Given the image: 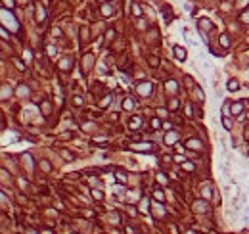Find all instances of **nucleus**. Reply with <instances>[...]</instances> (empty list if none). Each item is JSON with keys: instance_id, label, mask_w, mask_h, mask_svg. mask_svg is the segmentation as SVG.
<instances>
[{"instance_id": "1", "label": "nucleus", "mask_w": 249, "mask_h": 234, "mask_svg": "<svg viewBox=\"0 0 249 234\" xmlns=\"http://www.w3.org/2000/svg\"><path fill=\"white\" fill-rule=\"evenodd\" d=\"M136 90H138V94H140V96H148L150 92H152V83H140L136 86Z\"/></svg>"}, {"instance_id": "2", "label": "nucleus", "mask_w": 249, "mask_h": 234, "mask_svg": "<svg viewBox=\"0 0 249 234\" xmlns=\"http://www.w3.org/2000/svg\"><path fill=\"white\" fill-rule=\"evenodd\" d=\"M184 146L188 148V150H201V148H203V146H201V142H199L197 138H188Z\"/></svg>"}, {"instance_id": "3", "label": "nucleus", "mask_w": 249, "mask_h": 234, "mask_svg": "<svg viewBox=\"0 0 249 234\" xmlns=\"http://www.w3.org/2000/svg\"><path fill=\"white\" fill-rule=\"evenodd\" d=\"M176 140H178V134H176L174 131H169V132L165 134V144H167V146H174V142H176Z\"/></svg>"}, {"instance_id": "4", "label": "nucleus", "mask_w": 249, "mask_h": 234, "mask_svg": "<svg viewBox=\"0 0 249 234\" xmlns=\"http://www.w3.org/2000/svg\"><path fill=\"white\" fill-rule=\"evenodd\" d=\"M194 211H197V213H205V211H209V207H207V201H205V200L195 201V203H194Z\"/></svg>"}, {"instance_id": "5", "label": "nucleus", "mask_w": 249, "mask_h": 234, "mask_svg": "<svg viewBox=\"0 0 249 234\" xmlns=\"http://www.w3.org/2000/svg\"><path fill=\"white\" fill-rule=\"evenodd\" d=\"M132 150H138V152H150L152 150V144L150 142H140V144H132Z\"/></svg>"}, {"instance_id": "6", "label": "nucleus", "mask_w": 249, "mask_h": 234, "mask_svg": "<svg viewBox=\"0 0 249 234\" xmlns=\"http://www.w3.org/2000/svg\"><path fill=\"white\" fill-rule=\"evenodd\" d=\"M173 52H174V56H176L180 62H184V60H186V50H184L182 46H174V48H173Z\"/></svg>"}, {"instance_id": "7", "label": "nucleus", "mask_w": 249, "mask_h": 234, "mask_svg": "<svg viewBox=\"0 0 249 234\" xmlns=\"http://www.w3.org/2000/svg\"><path fill=\"white\" fill-rule=\"evenodd\" d=\"M71 65H73V60L71 58H65V60L60 62V69H62V71H69V69H71Z\"/></svg>"}, {"instance_id": "8", "label": "nucleus", "mask_w": 249, "mask_h": 234, "mask_svg": "<svg viewBox=\"0 0 249 234\" xmlns=\"http://www.w3.org/2000/svg\"><path fill=\"white\" fill-rule=\"evenodd\" d=\"M205 29H213V23L209 19H199V31H205Z\"/></svg>"}, {"instance_id": "9", "label": "nucleus", "mask_w": 249, "mask_h": 234, "mask_svg": "<svg viewBox=\"0 0 249 234\" xmlns=\"http://www.w3.org/2000/svg\"><path fill=\"white\" fill-rule=\"evenodd\" d=\"M243 111V104L240 102V104H232V110H230V113L232 115H240Z\"/></svg>"}, {"instance_id": "10", "label": "nucleus", "mask_w": 249, "mask_h": 234, "mask_svg": "<svg viewBox=\"0 0 249 234\" xmlns=\"http://www.w3.org/2000/svg\"><path fill=\"white\" fill-rule=\"evenodd\" d=\"M222 127H224V131H232V121H230V117H226V115H222Z\"/></svg>"}, {"instance_id": "11", "label": "nucleus", "mask_w": 249, "mask_h": 234, "mask_svg": "<svg viewBox=\"0 0 249 234\" xmlns=\"http://www.w3.org/2000/svg\"><path fill=\"white\" fill-rule=\"evenodd\" d=\"M238 88H240V83H238L236 79H230V81H228V90H230V92H236Z\"/></svg>"}, {"instance_id": "12", "label": "nucleus", "mask_w": 249, "mask_h": 234, "mask_svg": "<svg viewBox=\"0 0 249 234\" xmlns=\"http://www.w3.org/2000/svg\"><path fill=\"white\" fill-rule=\"evenodd\" d=\"M201 194H203V198H205V200H209V198L213 196V188H211V186H203V188H201Z\"/></svg>"}, {"instance_id": "13", "label": "nucleus", "mask_w": 249, "mask_h": 234, "mask_svg": "<svg viewBox=\"0 0 249 234\" xmlns=\"http://www.w3.org/2000/svg\"><path fill=\"white\" fill-rule=\"evenodd\" d=\"M134 108V100L132 98H125L123 100V110H132Z\"/></svg>"}, {"instance_id": "14", "label": "nucleus", "mask_w": 249, "mask_h": 234, "mask_svg": "<svg viewBox=\"0 0 249 234\" xmlns=\"http://www.w3.org/2000/svg\"><path fill=\"white\" fill-rule=\"evenodd\" d=\"M140 211H142V213H148V211H150V201L146 200V198L140 201Z\"/></svg>"}, {"instance_id": "15", "label": "nucleus", "mask_w": 249, "mask_h": 234, "mask_svg": "<svg viewBox=\"0 0 249 234\" xmlns=\"http://www.w3.org/2000/svg\"><path fill=\"white\" fill-rule=\"evenodd\" d=\"M0 179L4 180V182H12V177L8 171H4V169H0Z\"/></svg>"}, {"instance_id": "16", "label": "nucleus", "mask_w": 249, "mask_h": 234, "mask_svg": "<svg viewBox=\"0 0 249 234\" xmlns=\"http://www.w3.org/2000/svg\"><path fill=\"white\" fill-rule=\"evenodd\" d=\"M220 46H224V48L230 46V39H228V35H220Z\"/></svg>"}, {"instance_id": "17", "label": "nucleus", "mask_w": 249, "mask_h": 234, "mask_svg": "<svg viewBox=\"0 0 249 234\" xmlns=\"http://www.w3.org/2000/svg\"><path fill=\"white\" fill-rule=\"evenodd\" d=\"M178 106H180V102H178V100L176 98H173V100H171V102H169V110H178Z\"/></svg>"}, {"instance_id": "18", "label": "nucleus", "mask_w": 249, "mask_h": 234, "mask_svg": "<svg viewBox=\"0 0 249 234\" xmlns=\"http://www.w3.org/2000/svg\"><path fill=\"white\" fill-rule=\"evenodd\" d=\"M92 196H94V200H104V192L98 190V188H94V190H92Z\"/></svg>"}, {"instance_id": "19", "label": "nucleus", "mask_w": 249, "mask_h": 234, "mask_svg": "<svg viewBox=\"0 0 249 234\" xmlns=\"http://www.w3.org/2000/svg\"><path fill=\"white\" fill-rule=\"evenodd\" d=\"M153 198L159 200V201H163V200H165V194H163V190H159V188H157V190L153 192Z\"/></svg>"}, {"instance_id": "20", "label": "nucleus", "mask_w": 249, "mask_h": 234, "mask_svg": "<svg viewBox=\"0 0 249 234\" xmlns=\"http://www.w3.org/2000/svg\"><path fill=\"white\" fill-rule=\"evenodd\" d=\"M17 94H19V96H27V94H29V88L21 84V86H17Z\"/></svg>"}, {"instance_id": "21", "label": "nucleus", "mask_w": 249, "mask_h": 234, "mask_svg": "<svg viewBox=\"0 0 249 234\" xmlns=\"http://www.w3.org/2000/svg\"><path fill=\"white\" fill-rule=\"evenodd\" d=\"M130 127H132V131H138V127H140V119H138V117H134V119L130 121Z\"/></svg>"}, {"instance_id": "22", "label": "nucleus", "mask_w": 249, "mask_h": 234, "mask_svg": "<svg viewBox=\"0 0 249 234\" xmlns=\"http://www.w3.org/2000/svg\"><path fill=\"white\" fill-rule=\"evenodd\" d=\"M159 127H163V123H161V121H159L157 117H155V119H152V129H153V131H157Z\"/></svg>"}, {"instance_id": "23", "label": "nucleus", "mask_w": 249, "mask_h": 234, "mask_svg": "<svg viewBox=\"0 0 249 234\" xmlns=\"http://www.w3.org/2000/svg\"><path fill=\"white\" fill-rule=\"evenodd\" d=\"M60 154H62V156H63V157H65V159H67V161H73V157H75V156L71 154V152H67V150H62V152H60Z\"/></svg>"}, {"instance_id": "24", "label": "nucleus", "mask_w": 249, "mask_h": 234, "mask_svg": "<svg viewBox=\"0 0 249 234\" xmlns=\"http://www.w3.org/2000/svg\"><path fill=\"white\" fill-rule=\"evenodd\" d=\"M109 102H111V94H107V96H104V100H102V102H100V108H105V106H107V104Z\"/></svg>"}, {"instance_id": "25", "label": "nucleus", "mask_w": 249, "mask_h": 234, "mask_svg": "<svg viewBox=\"0 0 249 234\" xmlns=\"http://www.w3.org/2000/svg\"><path fill=\"white\" fill-rule=\"evenodd\" d=\"M195 96H197L199 102H203V92H201V88H199V86H195Z\"/></svg>"}, {"instance_id": "26", "label": "nucleus", "mask_w": 249, "mask_h": 234, "mask_svg": "<svg viewBox=\"0 0 249 234\" xmlns=\"http://www.w3.org/2000/svg\"><path fill=\"white\" fill-rule=\"evenodd\" d=\"M102 14H104V15H111V14H113V10H111L109 6H104V8H102Z\"/></svg>"}, {"instance_id": "27", "label": "nucleus", "mask_w": 249, "mask_h": 234, "mask_svg": "<svg viewBox=\"0 0 249 234\" xmlns=\"http://www.w3.org/2000/svg\"><path fill=\"white\" fill-rule=\"evenodd\" d=\"M148 62H150V65H152V67H157V65H159V60H157V58H150Z\"/></svg>"}, {"instance_id": "28", "label": "nucleus", "mask_w": 249, "mask_h": 234, "mask_svg": "<svg viewBox=\"0 0 249 234\" xmlns=\"http://www.w3.org/2000/svg\"><path fill=\"white\" fill-rule=\"evenodd\" d=\"M167 88H169V90H176V83H174V81H169V84H167Z\"/></svg>"}, {"instance_id": "29", "label": "nucleus", "mask_w": 249, "mask_h": 234, "mask_svg": "<svg viewBox=\"0 0 249 234\" xmlns=\"http://www.w3.org/2000/svg\"><path fill=\"white\" fill-rule=\"evenodd\" d=\"M40 167H42L44 171H50V163H48V161H40Z\"/></svg>"}, {"instance_id": "30", "label": "nucleus", "mask_w": 249, "mask_h": 234, "mask_svg": "<svg viewBox=\"0 0 249 234\" xmlns=\"http://www.w3.org/2000/svg\"><path fill=\"white\" fill-rule=\"evenodd\" d=\"M14 63H15V65H17V69H25V65H23V62H19V60H14Z\"/></svg>"}, {"instance_id": "31", "label": "nucleus", "mask_w": 249, "mask_h": 234, "mask_svg": "<svg viewBox=\"0 0 249 234\" xmlns=\"http://www.w3.org/2000/svg\"><path fill=\"white\" fill-rule=\"evenodd\" d=\"M182 167H184L186 171H194V165H192V163H186V161L182 163Z\"/></svg>"}, {"instance_id": "32", "label": "nucleus", "mask_w": 249, "mask_h": 234, "mask_svg": "<svg viewBox=\"0 0 249 234\" xmlns=\"http://www.w3.org/2000/svg\"><path fill=\"white\" fill-rule=\"evenodd\" d=\"M73 102H75V106H83V98H81V96H75Z\"/></svg>"}, {"instance_id": "33", "label": "nucleus", "mask_w": 249, "mask_h": 234, "mask_svg": "<svg viewBox=\"0 0 249 234\" xmlns=\"http://www.w3.org/2000/svg\"><path fill=\"white\" fill-rule=\"evenodd\" d=\"M42 19H44V10H42V8H38V21L42 23Z\"/></svg>"}, {"instance_id": "34", "label": "nucleus", "mask_w": 249, "mask_h": 234, "mask_svg": "<svg viewBox=\"0 0 249 234\" xmlns=\"http://www.w3.org/2000/svg\"><path fill=\"white\" fill-rule=\"evenodd\" d=\"M42 110H44V115H48V110H50V106H48V102H42Z\"/></svg>"}, {"instance_id": "35", "label": "nucleus", "mask_w": 249, "mask_h": 234, "mask_svg": "<svg viewBox=\"0 0 249 234\" xmlns=\"http://www.w3.org/2000/svg\"><path fill=\"white\" fill-rule=\"evenodd\" d=\"M157 180H159V182H163V184H167V177L165 175H157Z\"/></svg>"}, {"instance_id": "36", "label": "nucleus", "mask_w": 249, "mask_h": 234, "mask_svg": "<svg viewBox=\"0 0 249 234\" xmlns=\"http://www.w3.org/2000/svg\"><path fill=\"white\" fill-rule=\"evenodd\" d=\"M4 4H6L8 8H14V0H4Z\"/></svg>"}, {"instance_id": "37", "label": "nucleus", "mask_w": 249, "mask_h": 234, "mask_svg": "<svg viewBox=\"0 0 249 234\" xmlns=\"http://www.w3.org/2000/svg\"><path fill=\"white\" fill-rule=\"evenodd\" d=\"M48 54L54 56V54H56V48H54V46H48Z\"/></svg>"}, {"instance_id": "38", "label": "nucleus", "mask_w": 249, "mask_h": 234, "mask_svg": "<svg viewBox=\"0 0 249 234\" xmlns=\"http://www.w3.org/2000/svg\"><path fill=\"white\" fill-rule=\"evenodd\" d=\"M134 14H136V15H140V14H142V10L136 6V4H134Z\"/></svg>"}, {"instance_id": "39", "label": "nucleus", "mask_w": 249, "mask_h": 234, "mask_svg": "<svg viewBox=\"0 0 249 234\" xmlns=\"http://www.w3.org/2000/svg\"><path fill=\"white\" fill-rule=\"evenodd\" d=\"M174 159H176L178 163H184V159H186V157H182V156H176V157H174Z\"/></svg>"}, {"instance_id": "40", "label": "nucleus", "mask_w": 249, "mask_h": 234, "mask_svg": "<svg viewBox=\"0 0 249 234\" xmlns=\"http://www.w3.org/2000/svg\"><path fill=\"white\" fill-rule=\"evenodd\" d=\"M0 35H4V39H8V33H6L4 29H0Z\"/></svg>"}, {"instance_id": "41", "label": "nucleus", "mask_w": 249, "mask_h": 234, "mask_svg": "<svg viewBox=\"0 0 249 234\" xmlns=\"http://www.w3.org/2000/svg\"><path fill=\"white\" fill-rule=\"evenodd\" d=\"M245 138L249 140V127H245Z\"/></svg>"}, {"instance_id": "42", "label": "nucleus", "mask_w": 249, "mask_h": 234, "mask_svg": "<svg viewBox=\"0 0 249 234\" xmlns=\"http://www.w3.org/2000/svg\"><path fill=\"white\" fill-rule=\"evenodd\" d=\"M29 234H35V232H33V230H29Z\"/></svg>"}]
</instances>
